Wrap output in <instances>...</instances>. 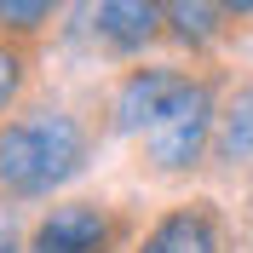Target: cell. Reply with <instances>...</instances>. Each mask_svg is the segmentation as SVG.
<instances>
[{"label": "cell", "instance_id": "ba28073f", "mask_svg": "<svg viewBox=\"0 0 253 253\" xmlns=\"http://www.w3.org/2000/svg\"><path fill=\"white\" fill-rule=\"evenodd\" d=\"M161 12H167V35L190 52H207L224 35V17H230L219 0H161Z\"/></svg>", "mask_w": 253, "mask_h": 253}, {"label": "cell", "instance_id": "7a4b0ae2", "mask_svg": "<svg viewBox=\"0 0 253 253\" xmlns=\"http://www.w3.org/2000/svg\"><path fill=\"white\" fill-rule=\"evenodd\" d=\"M213 126H219L213 81H190L184 98L144 132V161H150L156 173H190V167L213 150Z\"/></svg>", "mask_w": 253, "mask_h": 253}, {"label": "cell", "instance_id": "277c9868", "mask_svg": "<svg viewBox=\"0 0 253 253\" xmlns=\"http://www.w3.org/2000/svg\"><path fill=\"white\" fill-rule=\"evenodd\" d=\"M184 86H190L184 69H132L110 104V132H150L184 98Z\"/></svg>", "mask_w": 253, "mask_h": 253}, {"label": "cell", "instance_id": "52a82bcc", "mask_svg": "<svg viewBox=\"0 0 253 253\" xmlns=\"http://www.w3.org/2000/svg\"><path fill=\"white\" fill-rule=\"evenodd\" d=\"M213 156L224 167H253V75L236 81V92L224 98L219 126H213Z\"/></svg>", "mask_w": 253, "mask_h": 253}, {"label": "cell", "instance_id": "8fae6325", "mask_svg": "<svg viewBox=\"0 0 253 253\" xmlns=\"http://www.w3.org/2000/svg\"><path fill=\"white\" fill-rule=\"evenodd\" d=\"M0 253H17V236H12V230H0Z\"/></svg>", "mask_w": 253, "mask_h": 253}, {"label": "cell", "instance_id": "30bf717a", "mask_svg": "<svg viewBox=\"0 0 253 253\" xmlns=\"http://www.w3.org/2000/svg\"><path fill=\"white\" fill-rule=\"evenodd\" d=\"M219 6H224L230 17H253V0H219Z\"/></svg>", "mask_w": 253, "mask_h": 253}, {"label": "cell", "instance_id": "9c48e42d", "mask_svg": "<svg viewBox=\"0 0 253 253\" xmlns=\"http://www.w3.org/2000/svg\"><path fill=\"white\" fill-rule=\"evenodd\" d=\"M52 12H58V0H0V29L12 35V41H23V35L46 29Z\"/></svg>", "mask_w": 253, "mask_h": 253}, {"label": "cell", "instance_id": "6da1fadb", "mask_svg": "<svg viewBox=\"0 0 253 253\" xmlns=\"http://www.w3.org/2000/svg\"><path fill=\"white\" fill-rule=\"evenodd\" d=\"M86 167V126L69 110H29L0 126V190L17 202L52 196Z\"/></svg>", "mask_w": 253, "mask_h": 253}, {"label": "cell", "instance_id": "8992f818", "mask_svg": "<svg viewBox=\"0 0 253 253\" xmlns=\"http://www.w3.org/2000/svg\"><path fill=\"white\" fill-rule=\"evenodd\" d=\"M161 29H167L161 0H98V12H92V35H98V46L115 52V58L144 52Z\"/></svg>", "mask_w": 253, "mask_h": 253}, {"label": "cell", "instance_id": "3957f363", "mask_svg": "<svg viewBox=\"0 0 253 253\" xmlns=\"http://www.w3.org/2000/svg\"><path fill=\"white\" fill-rule=\"evenodd\" d=\"M121 224L104 202H63L35 224L29 253H110Z\"/></svg>", "mask_w": 253, "mask_h": 253}, {"label": "cell", "instance_id": "5b68a950", "mask_svg": "<svg viewBox=\"0 0 253 253\" xmlns=\"http://www.w3.org/2000/svg\"><path fill=\"white\" fill-rule=\"evenodd\" d=\"M138 253H230V236H224V219L213 202H184V207H167L144 230Z\"/></svg>", "mask_w": 253, "mask_h": 253}]
</instances>
